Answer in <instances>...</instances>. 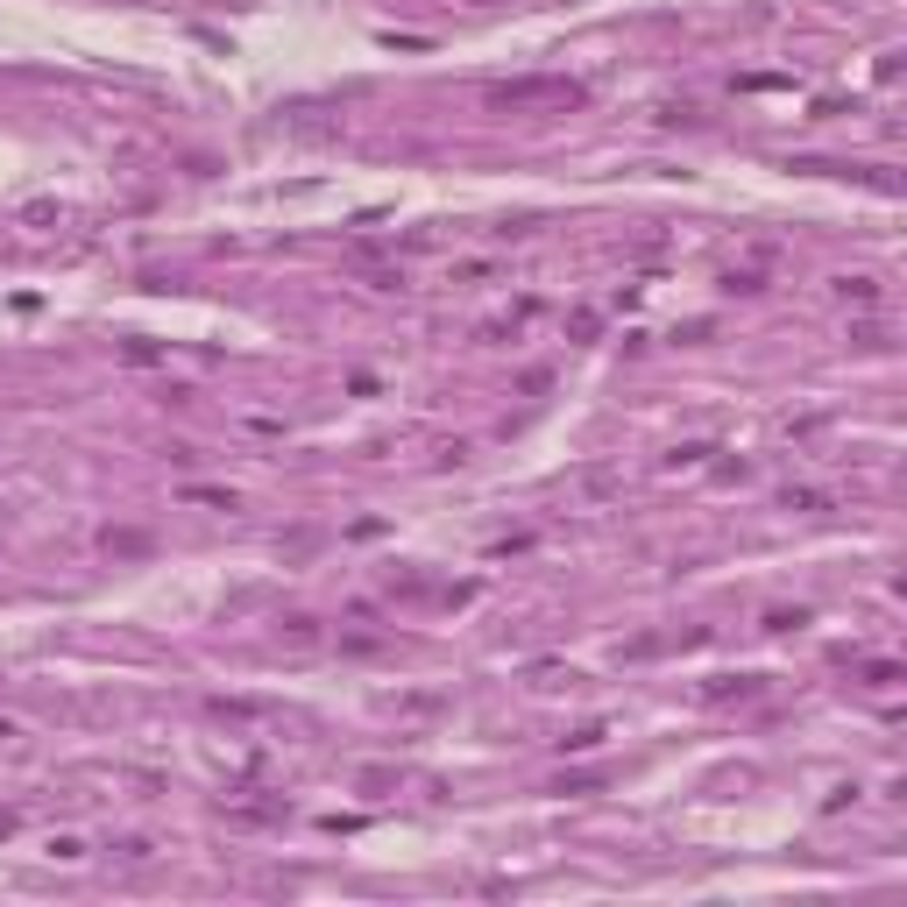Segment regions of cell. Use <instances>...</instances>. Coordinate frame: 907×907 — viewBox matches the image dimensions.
<instances>
[{"label": "cell", "instance_id": "cell-1", "mask_svg": "<svg viewBox=\"0 0 907 907\" xmlns=\"http://www.w3.org/2000/svg\"><path fill=\"white\" fill-rule=\"evenodd\" d=\"M582 100H589L582 78H497V86H482V107L489 114H539V107L567 114V107H582Z\"/></svg>", "mask_w": 907, "mask_h": 907}, {"label": "cell", "instance_id": "cell-2", "mask_svg": "<svg viewBox=\"0 0 907 907\" xmlns=\"http://www.w3.org/2000/svg\"><path fill=\"white\" fill-rule=\"evenodd\" d=\"M277 645H291V652H312V645H326V631H319V617L291 610V617H277Z\"/></svg>", "mask_w": 907, "mask_h": 907}, {"label": "cell", "instance_id": "cell-3", "mask_svg": "<svg viewBox=\"0 0 907 907\" xmlns=\"http://www.w3.org/2000/svg\"><path fill=\"white\" fill-rule=\"evenodd\" d=\"M234 822H284V801H220Z\"/></svg>", "mask_w": 907, "mask_h": 907}, {"label": "cell", "instance_id": "cell-4", "mask_svg": "<svg viewBox=\"0 0 907 907\" xmlns=\"http://www.w3.org/2000/svg\"><path fill=\"white\" fill-rule=\"evenodd\" d=\"M837 298H851V305H879V284H872V277H837Z\"/></svg>", "mask_w": 907, "mask_h": 907}, {"label": "cell", "instance_id": "cell-5", "mask_svg": "<svg viewBox=\"0 0 907 907\" xmlns=\"http://www.w3.org/2000/svg\"><path fill=\"white\" fill-rule=\"evenodd\" d=\"M596 326H603V312H596V305H582V312H567V334H574V341H596Z\"/></svg>", "mask_w": 907, "mask_h": 907}, {"label": "cell", "instance_id": "cell-6", "mask_svg": "<svg viewBox=\"0 0 907 907\" xmlns=\"http://www.w3.org/2000/svg\"><path fill=\"white\" fill-rule=\"evenodd\" d=\"M709 454H716L709 440H688V447H674V454H667V468H702Z\"/></svg>", "mask_w": 907, "mask_h": 907}, {"label": "cell", "instance_id": "cell-7", "mask_svg": "<svg viewBox=\"0 0 907 907\" xmlns=\"http://www.w3.org/2000/svg\"><path fill=\"white\" fill-rule=\"evenodd\" d=\"M100 546H107V553H149V539H142V532H114V525L100 532Z\"/></svg>", "mask_w": 907, "mask_h": 907}, {"label": "cell", "instance_id": "cell-8", "mask_svg": "<svg viewBox=\"0 0 907 907\" xmlns=\"http://www.w3.org/2000/svg\"><path fill=\"white\" fill-rule=\"evenodd\" d=\"M603 737H610L603 723H582V730H574V737H560V745H567V752H596V745H603Z\"/></svg>", "mask_w": 907, "mask_h": 907}, {"label": "cell", "instance_id": "cell-9", "mask_svg": "<svg viewBox=\"0 0 907 907\" xmlns=\"http://www.w3.org/2000/svg\"><path fill=\"white\" fill-rule=\"evenodd\" d=\"M213 716L220 723H249V716H263V702H213Z\"/></svg>", "mask_w": 907, "mask_h": 907}, {"label": "cell", "instance_id": "cell-10", "mask_svg": "<svg viewBox=\"0 0 907 907\" xmlns=\"http://www.w3.org/2000/svg\"><path fill=\"white\" fill-rule=\"evenodd\" d=\"M185 497H192V504H213V511H234V489H199V482H192Z\"/></svg>", "mask_w": 907, "mask_h": 907}, {"label": "cell", "instance_id": "cell-11", "mask_svg": "<svg viewBox=\"0 0 907 907\" xmlns=\"http://www.w3.org/2000/svg\"><path fill=\"white\" fill-rule=\"evenodd\" d=\"M114 858H121V865H149V837H121Z\"/></svg>", "mask_w": 907, "mask_h": 907}, {"label": "cell", "instance_id": "cell-12", "mask_svg": "<svg viewBox=\"0 0 907 907\" xmlns=\"http://www.w3.org/2000/svg\"><path fill=\"white\" fill-rule=\"evenodd\" d=\"M780 504H787V511H822V504H830V497H822V489H787V497H780Z\"/></svg>", "mask_w": 907, "mask_h": 907}, {"label": "cell", "instance_id": "cell-13", "mask_svg": "<svg viewBox=\"0 0 907 907\" xmlns=\"http://www.w3.org/2000/svg\"><path fill=\"white\" fill-rule=\"evenodd\" d=\"M50 858H64V865H78V858H86V837H50Z\"/></svg>", "mask_w": 907, "mask_h": 907}, {"label": "cell", "instance_id": "cell-14", "mask_svg": "<svg viewBox=\"0 0 907 907\" xmlns=\"http://www.w3.org/2000/svg\"><path fill=\"white\" fill-rule=\"evenodd\" d=\"M497 277V263H454V284H489Z\"/></svg>", "mask_w": 907, "mask_h": 907}, {"label": "cell", "instance_id": "cell-15", "mask_svg": "<svg viewBox=\"0 0 907 907\" xmlns=\"http://www.w3.org/2000/svg\"><path fill=\"white\" fill-rule=\"evenodd\" d=\"M808 610H766V631H801Z\"/></svg>", "mask_w": 907, "mask_h": 907}, {"label": "cell", "instance_id": "cell-16", "mask_svg": "<svg viewBox=\"0 0 907 907\" xmlns=\"http://www.w3.org/2000/svg\"><path fill=\"white\" fill-rule=\"evenodd\" d=\"M22 830V808H0V837H15Z\"/></svg>", "mask_w": 907, "mask_h": 907}, {"label": "cell", "instance_id": "cell-17", "mask_svg": "<svg viewBox=\"0 0 907 907\" xmlns=\"http://www.w3.org/2000/svg\"><path fill=\"white\" fill-rule=\"evenodd\" d=\"M0 737H22V723H8V716H0Z\"/></svg>", "mask_w": 907, "mask_h": 907}, {"label": "cell", "instance_id": "cell-18", "mask_svg": "<svg viewBox=\"0 0 907 907\" xmlns=\"http://www.w3.org/2000/svg\"><path fill=\"white\" fill-rule=\"evenodd\" d=\"M475 8H497V0H475Z\"/></svg>", "mask_w": 907, "mask_h": 907}]
</instances>
